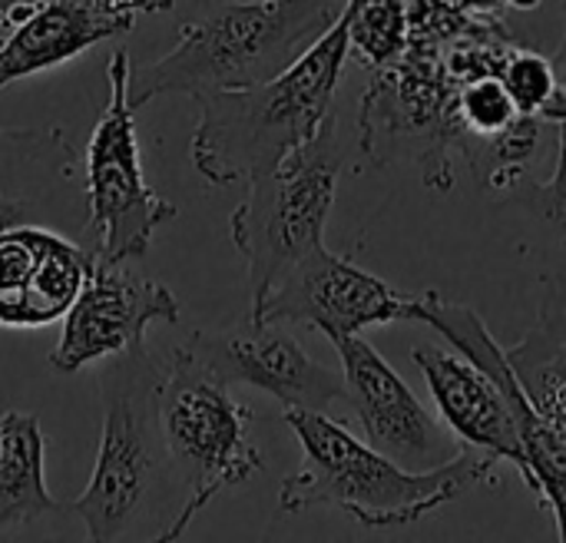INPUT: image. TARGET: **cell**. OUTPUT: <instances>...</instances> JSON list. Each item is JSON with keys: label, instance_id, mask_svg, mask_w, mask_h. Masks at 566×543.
I'll use <instances>...</instances> for the list:
<instances>
[{"label": "cell", "instance_id": "1", "mask_svg": "<svg viewBox=\"0 0 566 543\" xmlns=\"http://www.w3.org/2000/svg\"><path fill=\"white\" fill-rule=\"evenodd\" d=\"M285 425L302 448V468L279 488L282 514L335 508L365 531H398L497 481L501 461L468 445L444 464L415 471L375 451L328 411L285 408Z\"/></svg>", "mask_w": 566, "mask_h": 543}, {"label": "cell", "instance_id": "2", "mask_svg": "<svg viewBox=\"0 0 566 543\" xmlns=\"http://www.w3.org/2000/svg\"><path fill=\"white\" fill-rule=\"evenodd\" d=\"M345 60L348 20L342 10L335 27L279 76L252 86L196 93L199 123L189 143L196 173L209 186L249 182L308 143L332 116Z\"/></svg>", "mask_w": 566, "mask_h": 543}, {"label": "cell", "instance_id": "3", "mask_svg": "<svg viewBox=\"0 0 566 543\" xmlns=\"http://www.w3.org/2000/svg\"><path fill=\"white\" fill-rule=\"evenodd\" d=\"M345 0H229L179 23L176 46L149 63H129V106L156 96L252 86L292 66L342 17Z\"/></svg>", "mask_w": 566, "mask_h": 543}, {"label": "cell", "instance_id": "4", "mask_svg": "<svg viewBox=\"0 0 566 543\" xmlns=\"http://www.w3.org/2000/svg\"><path fill=\"white\" fill-rule=\"evenodd\" d=\"M106 362L99 375L103 435L96 464L86 491L66 508L83 521L93 543L139 534V524L156 511L159 488H176L156 421V385L163 372L146 342Z\"/></svg>", "mask_w": 566, "mask_h": 543}, {"label": "cell", "instance_id": "5", "mask_svg": "<svg viewBox=\"0 0 566 543\" xmlns=\"http://www.w3.org/2000/svg\"><path fill=\"white\" fill-rule=\"evenodd\" d=\"M156 421L172 481L182 488V504L163 541H179L222 491L255 478L265 458L249 435L252 408L232 398L229 385L186 345L159 375Z\"/></svg>", "mask_w": 566, "mask_h": 543}, {"label": "cell", "instance_id": "6", "mask_svg": "<svg viewBox=\"0 0 566 543\" xmlns=\"http://www.w3.org/2000/svg\"><path fill=\"white\" fill-rule=\"evenodd\" d=\"M342 169L345 149L332 113L308 143L249 179V196L229 216V236L249 275V312L295 262L325 246Z\"/></svg>", "mask_w": 566, "mask_h": 543}, {"label": "cell", "instance_id": "7", "mask_svg": "<svg viewBox=\"0 0 566 543\" xmlns=\"http://www.w3.org/2000/svg\"><path fill=\"white\" fill-rule=\"evenodd\" d=\"M129 53L116 50L106 66V106L83 156L86 192V239L99 262L143 259L156 229L176 219V206L163 199L143 173L133 106H129Z\"/></svg>", "mask_w": 566, "mask_h": 543}, {"label": "cell", "instance_id": "8", "mask_svg": "<svg viewBox=\"0 0 566 543\" xmlns=\"http://www.w3.org/2000/svg\"><path fill=\"white\" fill-rule=\"evenodd\" d=\"M415 295L398 292L385 279L355 265L325 246L295 262L262 299L252 319L308 325L328 342L345 335H361L365 328L411 322Z\"/></svg>", "mask_w": 566, "mask_h": 543}, {"label": "cell", "instance_id": "9", "mask_svg": "<svg viewBox=\"0 0 566 543\" xmlns=\"http://www.w3.org/2000/svg\"><path fill=\"white\" fill-rule=\"evenodd\" d=\"M229 388L249 385L272 395L282 408L328 411L345 401V378L315 362L282 322L245 315L222 332L196 328L182 342Z\"/></svg>", "mask_w": 566, "mask_h": 543}, {"label": "cell", "instance_id": "10", "mask_svg": "<svg viewBox=\"0 0 566 543\" xmlns=\"http://www.w3.org/2000/svg\"><path fill=\"white\" fill-rule=\"evenodd\" d=\"M411 322H421L434 328L448 345H454L461 355L478 362L488 375H494L511 401L521 448L527 458V478L524 484L537 494L541 508H547L557 521V537L566 543V435L554 428L527 398L521 378L514 375L507 362V348L491 335L484 319L461 302H448L438 292H421L415 295V312Z\"/></svg>", "mask_w": 566, "mask_h": 543}, {"label": "cell", "instance_id": "11", "mask_svg": "<svg viewBox=\"0 0 566 543\" xmlns=\"http://www.w3.org/2000/svg\"><path fill=\"white\" fill-rule=\"evenodd\" d=\"M129 262H99L93 255L90 275L63 315L56 345L50 348V368L73 375L93 362H106L133 345L146 342L153 322L179 325L176 295L143 275L126 269Z\"/></svg>", "mask_w": 566, "mask_h": 543}, {"label": "cell", "instance_id": "12", "mask_svg": "<svg viewBox=\"0 0 566 543\" xmlns=\"http://www.w3.org/2000/svg\"><path fill=\"white\" fill-rule=\"evenodd\" d=\"M342 358L345 401H352L365 441L391 461L424 471L454 458L464 445L408 388V382L361 335L332 342Z\"/></svg>", "mask_w": 566, "mask_h": 543}, {"label": "cell", "instance_id": "13", "mask_svg": "<svg viewBox=\"0 0 566 543\" xmlns=\"http://www.w3.org/2000/svg\"><path fill=\"white\" fill-rule=\"evenodd\" d=\"M93 265V249L53 226L0 232V328H46L66 315Z\"/></svg>", "mask_w": 566, "mask_h": 543}, {"label": "cell", "instance_id": "14", "mask_svg": "<svg viewBox=\"0 0 566 543\" xmlns=\"http://www.w3.org/2000/svg\"><path fill=\"white\" fill-rule=\"evenodd\" d=\"M76 179L80 159L60 126H0V232L36 222L86 236V199L76 202Z\"/></svg>", "mask_w": 566, "mask_h": 543}, {"label": "cell", "instance_id": "15", "mask_svg": "<svg viewBox=\"0 0 566 543\" xmlns=\"http://www.w3.org/2000/svg\"><path fill=\"white\" fill-rule=\"evenodd\" d=\"M411 358L424 372L428 391L448 431L461 445L488 451L497 461L514 464L517 474L527 478V458L521 448L517 421L504 385L494 375H488L478 362L461 355L454 345L451 348L418 345Z\"/></svg>", "mask_w": 566, "mask_h": 543}, {"label": "cell", "instance_id": "16", "mask_svg": "<svg viewBox=\"0 0 566 543\" xmlns=\"http://www.w3.org/2000/svg\"><path fill=\"white\" fill-rule=\"evenodd\" d=\"M129 30L133 23L109 17L93 0H23L20 20L0 43V90Z\"/></svg>", "mask_w": 566, "mask_h": 543}, {"label": "cell", "instance_id": "17", "mask_svg": "<svg viewBox=\"0 0 566 543\" xmlns=\"http://www.w3.org/2000/svg\"><path fill=\"white\" fill-rule=\"evenodd\" d=\"M534 408L566 435V279L541 275V309L527 335L507 348Z\"/></svg>", "mask_w": 566, "mask_h": 543}, {"label": "cell", "instance_id": "18", "mask_svg": "<svg viewBox=\"0 0 566 543\" xmlns=\"http://www.w3.org/2000/svg\"><path fill=\"white\" fill-rule=\"evenodd\" d=\"M43 451L46 445L36 415H0V537L7 531L66 511V504L53 501V494L46 491Z\"/></svg>", "mask_w": 566, "mask_h": 543}, {"label": "cell", "instance_id": "19", "mask_svg": "<svg viewBox=\"0 0 566 543\" xmlns=\"http://www.w3.org/2000/svg\"><path fill=\"white\" fill-rule=\"evenodd\" d=\"M557 163H554V176L544 182H524L514 186L511 196H504L494 212L501 216H514L527 226H534L537 232H544V242L554 246L557 262L551 269H544L541 275H560L566 279V119L557 123Z\"/></svg>", "mask_w": 566, "mask_h": 543}, {"label": "cell", "instance_id": "20", "mask_svg": "<svg viewBox=\"0 0 566 543\" xmlns=\"http://www.w3.org/2000/svg\"><path fill=\"white\" fill-rule=\"evenodd\" d=\"M348 53L368 66H388L408 53L411 13L408 0H345Z\"/></svg>", "mask_w": 566, "mask_h": 543}, {"label": "cell", "instance_id": "21", "mask_svg": "<svg viewBox=\"0 0 566 543\" xmlns=\"http://www.w3.org/2000/svg\"><path fill=\"white\" fill-rule=\"evenodd\" d=\"M99 10H106L109 17L116 20H126L136 27V17H146V13H169L176 7V0H93Z\"/></svg>", "mask_w": 566, "mask_h": 543}, {"label": "cell", "instance_id": "22", "mask_svg": "<svg viewBox=\"0 0 566 543\" xmlns=\"http://www.w3.org/2000/svg\"><path fill=\"white\" fill-rule=\"evenodd\" d=\"M20 13H23V0H17V3H7V7H0V43H3V36L10 33V27L20 20Z\"/></svg>", "mask_w": 566, "mask_h": 543}, {"label": "cell", "instance_id": "23", "mask_svg": "<svg viewBox=\"0 0 566 543\" xmlns=\"http://www.w3.org/2000/svg\"><path fill=\"white\" fill-rule=\"evenodd\" d=\"M564 30H566V0H564Z\"/></svg>", "mask_w": 566, "mask_h": 543}]
</instances>
